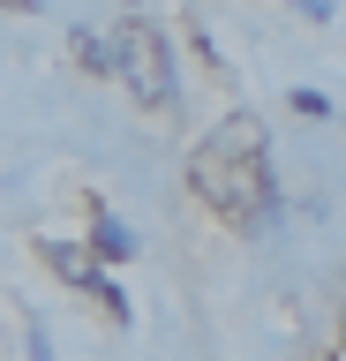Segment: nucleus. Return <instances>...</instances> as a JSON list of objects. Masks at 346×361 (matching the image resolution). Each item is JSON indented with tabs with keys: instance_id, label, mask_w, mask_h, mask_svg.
Wrapping results in <instances>:
<instances>
[{
	"instance_id": "nucleus-1",
	"label": "nucleus",
	"mask_w": 346,
	"mask_h": 361,
	"mask_svg": "<svg viewBox=\"0 0 346 361\" xmlns=\"http://www.w3.org/2000/svg\"><path fill=\"white\" fill-rule=\"evenodd\" d=\"M196 196L211 203V211H226L233 226H271L278 219V180H271V158H264V128L256 121H233V128H218L196 151Z\"/></svg>"
},
{
	"instance_id": "nucleus-2",
	"label": "nucleus",
	"mask_w": 346,
	"mask_h": 361,
	"mask_svg": "<svg viewBox=\"0 0 346 361\" xmlns=\"http://www.w3.org/2000/svg\"><path fill=\"white\" fill-rule=\"evenodd\" d=\"M113 75H128L143 106H173V53H166L159 23H121L113 38Z\"/></svg>"
},
{
	"instance_id": "nucleus-3",
	"label": "nucleus",
	"mask_w": 346,
	"mask_h": 361,
	"mask_svg": "<svg viewBox=\"0 0 346 361\" xmlns=\"http://www.w3.org/2000/svg\"><path fill=\"white\" fill-rule=\"evenodd\" d=\"M75 61L91 68V75H113V38H98V30H75Z\"/></svg>"
},
{
	"instance_id": "nucleus-4",
	"label": "nucleus",
	"mask_w": 346,
	"mask_h": 361,
	"mask_svg": "<svg viewBox=\"0 0 346 361\" xmlns=\"http://www.w3.org/2000/svg\"><path fill=\"white\" fill-rule=\"evenodd\" d=\"M91 248H98V256H128V248H136V233H128L121 219H98V226H91Z\"/></svg>"
}]
</instances>
